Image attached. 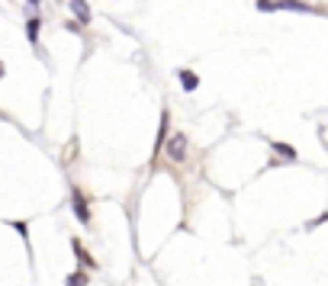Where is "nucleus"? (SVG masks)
Segmentation results:
<instances>
[{
    "mask_svg": "<svg viewBox=\"0 0 328 286\" xmlns=\"http://www.w3.org/2000/svg\"><path fill=\"white\" fill-rule=\"evenodd\" d=\"M68 286H87V277H84L81 270H77V273H71V277H68Z\"/></svg>",
    "mask_w": 328,
    "mask_h": 286,
    "instance_id": "6",
    "label": "nucleus"
},
{
    "mask_svg": "<svg viewBox=\"0 0 328 286\" xmlns=\"http://www.w3.org/2000/svg\"><path fill=\"white\" fill-rule=\"evenodd\" d=\"M29 3H39V0H29Z\"/></svg>",
    "mask_w": 328,
    "mask_h": 286,
    "instance_id": "8",
    "label": "nucleus"
},
{
    "mask_svg": "<svg viewBox=\"0 0 328 286\" xmlns=\"http://www.w3.org/2000/svg\"><path fill=\"white\" fill-rule=\"evenodd\" d=\"M71 10L77 13L81 23H90V7H87V0H71Z\"/></svg>",
    "mask_w": 328,
    "mask_h": 286,
    "instance_id": "2",
    "label": "nucleus"
},
{
    "mask_svg": "<svg viewBox=\"0 0 328 286\" xmlns=\"http://www.w3.org/2000/svg\"><path fill=\"white\" fill-rule=\"evenodd\" d=\"M26 32H29V39L36 42V39H39V20H29V26H26Z\"/></svg>",
    "mask_w": 328,
    "mask_h": 286,
    "instance_id": "7",
    "label": "nucleus"
},
{
    "mask_svg": "<svg viewBox=\"0 0 328 286\" xmlns=\"http://www.w3.org/2000/svg\"><path fill=\"white\" fill-rule=\"evenodd\" d=\"M74 212H77V219H81V222H87V219H90V212H87V206H84V200H81V196H74Z\"/></svg>",
    "mask_w": 328,
    "mask_h": 286,
    "instance_id": "5",
    "label": "nucleus"
},
{
    "mask_svg": "<svg viewBox=\"0 0 328 286\" xmlns=\"http://www.w3.org/2000/svg\"><path fill=\"white\" fill-rule=\"evenodd\" d=\"M168 155H171V161H183V158H187V135H183V132L171 135V142H168Z\"/></svg>",
    "mask_w": 328,
    "mask_h": 286,
    "instance_id": "1",
    "label": "nucleus"
},
{
    "mask_svg": "<svg viewBox=\"0 0 328 286\" xmlns=\"http://www.w3.org/2000/svg\"><path fill=\"white\" fill-rule=\"evenodd\" d=\"M274 151H277V155H283L286 161H296V148L286 145V142H274Z\"/></svg>",
    "mask_w": 328,
    "mask_h": 286,
    "instance_id": "3",
    "label": "nucleus"
},
{
    "mask_svg": "<svg viewBox=\"0 0 328 286\" xmlns=\"http://www.w3.org/2000/svg\"><path fill=\"white\" fill-rule=\"evenodd\" d=\"M180 84H183V90H197V87H199V78L193 74V71H180Z\"/></svg>",
    "mask_w": 328,
    "mask_h": 286,
    "instance_id": "4",
    "label": "nucleus"
}]
</instances>
